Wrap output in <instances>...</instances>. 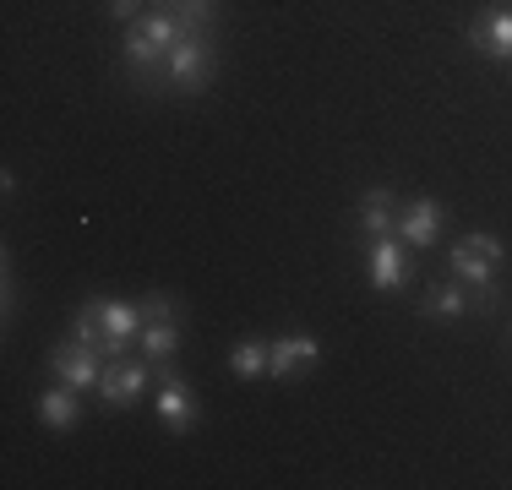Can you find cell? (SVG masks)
<instances>
[{
	"instance_id": "cell-1",
	"label": "cell",
	"mask_w": 512,
	"mask_h": 490,
	"mask_svg": "<svg viewBox=\"0 0 512 490\" xmlns=\"http://www.w3.org/2000/svg\"><path fill=\"white\" fill-rule=\"evenodd\" d=\"M207 77H213V49H207V33H186L175 49H169V82L186 93L207 88Z\"/></svg>"
},
{
	"instance_id": "cell-2",
	"label": "cell",
	"mask_w": 512,
	"mask_h": 490,
	"mask_svg": "<svg viewBox=\"0 0 512 490\" xmlns=\"http://www.w3.org/2000/svg\"><path fill=\"white\" fill-rule=\"evenodd\" d=\"M491 273H496V267L485 262V256H474L463 240L453 245V278L474 289V311H491V305L502 300V294H496V278H491Z\"/></svg>"
},
{
	"instance_id": "cell-3",
	"label": "cell",
	"mask_w": 512,
	"mask_h": 490,
	"mask_svg": "<svg viewBox=\"0 0 512 490\" xmlns=\"http://www.w3.org/2000/svg\"><path fill=\"white\" fill-rule=\"evenodd\" d=\"M99 305V322H104V360H120V349H126L131 338H142V305H126V300H93Z\"/></svg>"
},
{
	"instance_id": "cell-4",
	"label": "cell",
	"mask_w": 512,
	"mask_h": 490,
	"mask_svg": "<svg viewBox=\"0 0 512 490\" xmlns=\"http://www.w3.org/2000/svg\"><path fill=\"white\" fill-rule=\"evenodd\" d=\"M50 371L60 376L66 387H77V392H88V387H99V376H104V354H93V349H55L50 354Z\"/></svg>"
},
{
	"instance_id": "cell-5",
	"label": "cell",
	"mask_w": 512,
	"mask_h": 490,
	"mask_svg": "<svg viewBox=\"0 0 512 490\" xmlns=\"http://www.w3.org/2000/svg\"><path fill=\"white\" fill-rule=\"evenodd\" d=\"M316 338L311 333H295V338H278L273 349H267V376L273 382H289V376L300 371V365H316Z\"/></svg>"
},
{
	"instance_id": "cell-6",
	"label": "cell",
	"mask_w": 512,
	"mask_h": 490,
	"mask_svg": "<svg viewBox=\"0 0 512 490\" xmlns=\"http://www.w3.org/2000/svg\"><path fill=\"white\" fill-rule=\"evenodd\" d=\"M142 387H148V371L142 365H120V360H109L104 365V376H99V392H104V403H115V409H131V403L142 398Z\"/></svg>"
},
{
	"instance_id": "cell-7",
	"label": "cell",
	"mask_w": 512,
	"mask_h": 490,
	"mask_svg": "<svg viewBox=\"0 0 512 490\" xmlns=\"http://www.w3.org/2000/svg\"><path fill=\"white\" fill-rule=\"evenodd\" d=\"M436 235H442V202H409L398 213V240L414 245V251H425Z\"/></svg>"
},
{
	"instance_id": "cell-8",
	"label": "cell",
	"mask_w": 512,
	"mask_h": 490,
	"mask_svg": "<svg viewBox=\"0 0 512 490\" xmlns=\"http://www.w3.org/2000/svg\"><path fill=\"white\" fill-rule=\"evenodd\" d=\"M409 278V251L398 245L393 235L371 240V284L376 289H398Z\"/></svg>"
},
{
	"instance_id": "cell-9",
	"label": "cell",
	"mask_w": 512,
	"mask_h": 490,
	"mask_svg": "<svg viewBox=\"0 0 512 490\" xmlns=\"http://www.w3.org/2000/svg\"><path fill=\"white\" fill-rule=\"evenodd\" d=\"M126 66H131V77H137V82H158V77H169V49H158L142 28H131Z\"/></svg>"
},
{
	"instance_id": "cell-10",
	"label": "cell",
	"mask_w": 512,
	"mask_h": 490,
	"mask_svg": "<svg viewBox=\"0 0 512 490\" xmlns=\"http://www.w3.org/2000/svg\"><path fill=\"white\" fill-rule=\"evenodd\" d=\"M469 44L491 60H512V11H485V17L474 22Z\"/></svg>"
},
{
	"instance_id": "cell-11",
	"label": "cell",
	"mask_w": 512,
	"mask_h": 490,
	"mask_svg": "<svg viewBox=\"0 0 512 490\" xmlns=\"http://www.w3.org/2000/svg\"><path fill=\"white\" fill-rule=\"evenodd\" d=\"M360 229L371 240H382V235H393L398 229V207H393V191H365V202H360Z\"/></svg>"
},
{
	"instance_id": "cell-12",
	"label": "cell",
	"mask_w": 512,
	"mask_h": 490,
	"mask_svg": "<svg viewBox=\"0 0 512 490\" xmlns=\"http://www.w3.org/2000/svg\"><path fill=\"white\" fill-rule=\"evenodd\" d=\"M39 414H44V425H55V431H71V425L82 420V403H77V387H50L39 398Z\"/></svg>"
},
{
	"instance_id": "cell-13",
	"label": "cell",
	"mask_w": 512,
	"mask_h": 490,
	"mask_svg": "<svg viewBox=\"0 0 512 490\" xmlns=\"http://www.w3.org/2000/svg\"><path fill=\"white\" fill-rule=\"evenodd\" d=\"M158 414H164L175 431L191 425V387L180 382V376H164V382H158Z\"/></svg>"
},
{
	"instance_id": "cell-14",
	"label": "cell",
	"mask_w": 512,
	"mask_h": 490,
	"mask_svg": "<svg viewBox=\"0 0 512 490\" xmlns=\"http://www.w3.org/2000/svg\"><path fill=\"white\" fill-rule=\"evenodd\" d=\"M420 311H425V316H436V322H458V316L469 311V294H463L458 284H436V289H425Z\"/></svg>"
},
{
	"instance_id": "cell-15",
	"label": "cell",
	"mask_w": 512,
	"mask_h": 490,
	"mask_svg": "<svg viewBox=\"0 0 512 490\" xmlns=\"http://www.w3.org/2000/svg\"><path fill=\"white\" fill-rule=\"evenodd\" d=\"M137 28L148 33V39H153L158 49H175L180 39H186V22H180L175 11H169V6H164V11H153V17H142Z\"/></svg>"
},
{
	"instance_id": "cell-16",
	"label": "cell",
	"mask_w": 512,
	"mask_h": 490,
	"mask_svg": "<svg viewBox=\"0 0 512 490\" xmlns=\"http://www.w3.org/2000/svg\"><path fill=\"white\" fill-rule=\"evenodd\" d=\"M175 349H180L175 322H142V354H148V360H169Z\"/></svg>"
},
{
	"instance_id": "cell-17",
	"label": "cell",
	"mask_w": 512,
	"mask_h": 490,
	"mask_svg": "<svg viewBox=\"0 0 512 490\" xmlns=\"http://www.w3.org/2000/svg\"><path fill=\"white\" fill-rule=\"evenodd\" d=\"M71 333H77V343L82 349H93V354H104V343H109V333H104V322H99V305H88V311L71 322Z\"/></svg>"
},
{
	"instance_id": "cell-18",
	"label": "cell",
	"mask_w": 512,
	"mask_h": 490,
	"mask_svg": "<svg viewBox=\"0 0 512 490\" xmlns=\"http://www.w3.org/2000/svg\"><path fill=\"white\" fill-rule=\"evenodd\" d=\"M267 349H273V343H240L235 354H229V365H235V376H262L267 371Z\"/></svg>"
},
{
	"instance_id": "cell-19",
	"label": "cell",
	"mask_w": 512,
	"mask_h": 490,
	"mask_svg": "<svg viewBox=\"0 0 512 490\" xmlns=\"http://www.w3.org/2000/svg\"><path fill=\"white\" fill-rule=\"evenodd\" d=\"M169 11H175V17L180 22H186V33H207V22H213V0H175V6H169Z\"/></svg>"
},
{
	"instance_id": "cell-20",
	"label": "cell",
	"mask_w": 512,
	"mask_h": 490,
	"mask_svg": "<svg viewBox=\"0 0 512 490\" xmlns=\"http://www.w3.org/2000/svg\"><path fill=\"white\" fill-rule=\"evenodd\" d=\"M463 245H469L474 256H485V262H491V267H496V262H502V256H507V245L496 240V235H469V240H463Z\"/></svg>"
},
{
	"instance_id": "cell-21",
	"label": "cell",
	"mask_w": 512,
	"mask_h": 490,
	"mask_svg": "<svg viewBox=\"0 0 512 490\" xmlns=\"http://www.w3.org/2000/svg\"><path fill=\"white\" fill-rule=\"evenodd\" d=\"M142 322H175V305H169L164 294H148V300H142Z\"/></svg>"
},
{
	"instance_id": "cell-22",
	"label": "cell",
	"mask_w": 512,
	"mask_h": 490,
	"mask_svg": "<svg viewBox=\"0 0 512 490\" xmlns=\"http://www.w3.org/2000/svg\"><path fill=\"white\" fill-rule=\"evenodd\" d=\"M142 11V0H109V17H120V22H131Z\"/></svg>"
},
{
	"instance_id": "cell-23",
	"label": "cell",
	"mask_w": 512,
	"mask_h": 490,
	"mask_svg": "<svg viewBox=\"0 0 512 490\" xmlns=\"http://www.w3.org/2000/svg\"><path fill=\"white\" fill-rule=\"evenodd\" d=\"M164 6H175V0H164Z\"/></svg>"
}]
</instances>
